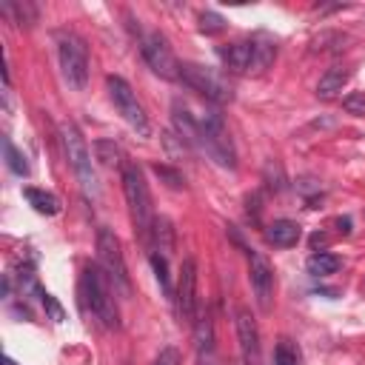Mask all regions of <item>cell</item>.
<instances>
[{"label": "cell", "mask_w": 365, "mask_h": 365, "mask_svg": "<svg viewBox=\"0 0 365 365\" xmlns=\"http://www.w3.org/2000/svg\"><path fill=\"white\" fill-rule=\"evenodd\" d=\"M123 194L128 202V214H131V225L134 234L148 240L154 231V208H151V194H148V182L140 171V165L134 163H123Z\"/></svg>", "instance_id": "cell-1"}, {"label": "cell", "mask_w": 365, "mask_h": 365, "mask_svg": "<svg viewBox=\"0 0 365 365\" xmlns=\"http://www.w3.org/2000/svg\"><path fill=\"white\" fill-rule=\"evenodd\" d=\"M200 123V148L222 168H237V151L231 143V134L222 123V114L217 108H208L197 117Z\"/></svg>", "instance_id": "cell-2"}, {"label": "cell", "mask_w": 365, "mask_h": 365, "mask_svg": "<svg viewBox=\"0 0 365 365\" xmlns=\"http://www.w3.org/2000/svg\"><path fill=\"white\" fill-rule=\"evenodd\" d=\"M83 294H86V302H88L91 314L100 319L103 328H117L120 325L111 279L106 277V271L100 265H86L83 268Z\"/></svg>", "instance_id": "cell-3"}, {"label": "cell", "mask_w": 365, "mask_h": 365, "mask_svg": "<svg viewBox=\"0 0 365 365\" xmlns=\"http://www.w3.org/2000/svg\"><path fill=\"white\" fill-rule=\"evenodd\" d=\"M60 137H63V148H66V157H68V165L83 188L86 197H97L100 194V182H97V174H94V163H91V151L83 140V134L77 131L74 123H63L60 125Z\"/></svg>", "instance_id": "cell-4"}, {"label": "cell", "mask_w": 365, "mask_h": 365, "mask_svg": "<svg viewBox=\"0 0 365 365\" xmlns=\"http://www.w3.org/2000/svg\"><path fill=\"white\" fill-rule=\"evenodd\" d=\"M182 86H188L191 91L202 94L205 100L222 106V103H231L234 97V88L231 83L211 66H202V63H180V77H177Z\"/></svg>", "instance_id": "cell-5"}, {"label": "cell", "mask_w": 365, "mask_h": 365, "mask_svg": "<svg viewBox=\"0 0 365 365\" xmlns=\"http://www.w3.org/2000/svg\"><path fill=\"white\" fill-rule=\"evenodd\" d=\"M57 57H60V71L68 88L83 91L88 80V48L74 31H57Z\"/></svg>", "instance_id": "cell-6"}, {"label": "cell", "mask_w": 365, "mask_h": 365, "mask_svg": "<svg viewBox=\"0 0 365 365\" xmlns=\"http://www.w3.org/2000/svg\"><path fill=\"white\" fill-rule=\"evenodd\" d=\"M97 259H100V268L106 271V277L111 279V285L120 288L123 294H128L131 291V279H128L123 245H120V237L111 228H100L97 231Z\"/></svg>", "instance_id": "cell-7"}, {"label": "cell", "mask_w": 365, "mask_h": 365, "mask_svg": "<svg viewBox=\"0 0 365 365\" xmlns=\"http://www.w3.org/2000/svg\"><path fill=\"white\" fill-rule=\"evenodd\" d=\"M106 86H108V94H111V103H114L117 114H120L140 137H148L151 125H148V117H145V111H143V106H140L134 88H131L123 77H114V74L106 80Z\"/></svg>", "instance_id": "cell-8"}, {"label": "cell", "mask_w": 365, "mask_h": 365, "mask_svg": "<svg viewBox=\"0 0 365 365\" xmlns=\"http://www.w3.org/2000/svg\"><path fill=\"white\" fill-rule=\"evenodd\" d=\"M140 46H143V57H145L148 68L157 77H163V80H177L180 77V63H177V57L168 46V40L160 31H148L140 40Z\"/></svg>", "instance_id": "cell-9"}, {"label": "cell", "mask_w": 365, "mask_h": 365, "mask_svg": "<svg viewBox=\"0 0 365 365\" xmlns=\"http://www.w3.org/2000/svg\"><path fill=\"white\" fill-rule=\"evenodd\" d=\"M174 305H177V317L182 322L194 325V319H197V262L191 257H185L182 265H180Z\"/></svg>", "instance_id": "cell-10"}, {"label": "cell", "mask_w": 365, "mask_h": 365, "mask_svg": "<svg viewBox=\"0 0 365 365\" xmlns=\"http://www.w3.org/2000/svg\"><path fill=\"white\" fill-rule=\"evenodd\" d=\"M248 279H251L257 305L262 311H271V299H274V268H271V262H268L265 254L248 251Z\"/></svg>", "instance_id": "cell-11"}, {"label": "cell", "mask_w": 365, "mask_h": 365, "mask_svg": "<svg viewBox=\"0 0 365 365\" xmlns=\"http://www.w3.org/2000/svg\"><path fill=\"white\" fill-rule=\"evenodd\" d=\"M237 339H240V351H242V362L245 365H259V328L257 319L248 308L237 311Z\"/></svg>", "instance_id": "cell-12"}, {"label": "cell", "mask_w": 365, "mask_h": 365, "mask_svg": "<svg viewBox=\"0 0 365 365\" xmlns=\"http://www.w3.org/2000/svg\"><path fill=\"white\" fill-rule=\"evenodd\" d=\"M220 57L225 63L228 71L234 74H245L254 68V40H237V43H228L225 48H220Z\"/></svg>", "instance_id": "cell-13"}, {"label": "cell", "mask_w": 365, "mask_h": 365, "mask_svg": "<svg viewBox=\"0 0 365 365\" xmlns=\"http://www.w3.org/2000/svg\"><path fill=\"white\" fill-rule=\"evenodd\" d=\"M302 237V228L294 222V220H274L268 228H265V240L277 248H291L297 245Z\"/></svg>", "instance_id": "cell-14"}, {"label": "cell", "mask_w": 365, "mask_h": 365, "mask_svg": "<svg viewBox=\"0 0 365 365\" xmlns=\"http://www.w3.org/2000/svg\"><path fill=\"white\" fill-rule=\"evenodd\" d=\"M171 117H174V128H177L180 140L185 145H200V123H197V117L185 106H180V103H174Z\"/></svg>", "instance_id": "cell-15"}, {"label": "cell", "mask_w": 365, "mask_h": 365, "mask_svg": "<svg viewBox=\"0 0 365 365\" xmlns=\"http://www.w3.org/2000/svg\"><path fill=\"white\" fill-rule=\"evenodd\" d=\"M348 77H351V71H348V68H339V66L328 68V71L319 77V83H317V94H319L322 100L336 97V94L342 91V86L348 83Z\"/></svg>", "instance_id": "cell-16"}, {"label": "cell", "mask_w": 365, "mask_h": 365, "mask_svg": "<svg viewBox=\"0 0 365 365\" xmlns=\"http://www.w3.org/2000/svg\"><path fill=\"white\" fill-rule=\"evenodd\" d=\"M26 194V200H29V205L37 211V214H46V217H54L57 211H60V202H57V197L54 194H48V191H43V188H26L23 191Z\"/></svg>", "instance_id": "cell-17"}, {"label": "cell", "mask_w": 365, "mask_h": 365, "mask_svg": "<svg viewBox=\"0 0 365 365\" xmlns=\"http://www.w3.org/2000/svg\"><path fill=\"white\" fill-rule=\"evenodd\" d=\"M151 237H154V251L157 254H163V257H168L171 251H174V228H171V220H165V217H157L154 220V231H151Z\"/></svg>", "instance_id": "cell-18"}, {"label": "cell", "mask_w": 365, "mask_h": 365, "mask_svg": "<svg viewBox=\"0 0 365 365\" xmlns=\"http://www.w3.org/2000/svg\"><path fill=\"white\" fill-rule=\"evenodd\" d=\"M194 345L197 351H214V319L208 311L194 319Z\"/></svg>", "instance_id": "cell-19"}, {"label": "cell", "mask_w": 365, "mask_h": 365, "mask_svg": "<svg viewBox=\"0 0 365 365\" xmlns=\"http://www.w3.org/2000/svg\"><path fill=\"white\" fill-rule=\"evenodd\" d=\"M277 57V46L268 37H254V68L251 71H265Z\"/></svg>", "instance_id": "cell-20"}, {"label": "cell", "mask_w": 365, "mask_h": 365, "mask_svg": "<svg viewBox=\"0 0 365 365\" xmlns=\"http://www.w3.org/2000/svg\"><path fill=\"white\" fill-rule=\"evenodd\" d=\"M336 271H339V257H336V254L319 251V254L308 257V274H314V277H328V274H336Z\"/></svg>", "instance_id": "cell-21"}, {"label": "cell", "mask_w": 365, "mask_h": 365, "mask_svg": "<svg viewBox=\"0 0 365 365\" xmlns=\"http://www.w3.org/2000/svg\"><path fill=\"white\" fill-rule=\"evenodd\" d=\"M94 160H100L103 165H120L123 154H120V148L111 140H97L94 143Z\"/></svg>", "instance_id": "cell-22"}, {"label": "cell", "mask_w": 365, "mask_h": 365, "mask_svg": "<svg viewBox=\"0 0 365 365\" xmlns=\"http://www.w3.org/2000/svg\"><path fill=\"white\" fill-rule=\"evenodd\" d=\"M271 365H299V351L291 339H279L274 348V359Z\"/></svg>", "instance_id": "cell-23"}, {"label": "cell", "mask_w": 365, "mask_h": 365, "mask_svg": "<svg viewBox=\"0 0 365 365\" xmlns=\"http://www.w3.org/2000/svg\"><path fill=\"white\" fill-rule=\"evenodd\" d=\"M3 151H6V163H9V168L14 171V174H20V177H26L29 174V163H26V157L14 148V143L6 137L3 140Z\"/></svg>", "instance_id": "cell-24"}, {"label": "cell", "mask_w": 365, "mask_h": 365, "mask_svg": "<svg viewBox=\"0 0 365 365\" xmlns=\"http://www.w3.org/2000/svg\"><path fill=\"white\" fill-rule=\"evenodd\" d=\"M168 257H163V254H151V268H154V274H157V282H160V288L168 294V297H174V288H171V279H168V262H165Z\"/></svg>", "instance_id": "cell-25"}, {"label": "cell", "mask_w": 365, "mask_h": 365, "mask_svg": "<svg viewBox=\"0 0 365 365\" xmlns=\"http://www.w3.org/2000/svg\"><path fill=\"white\" fill-rule=\"evenodd\" d=\"M6 11H14L17 14V23L23 26H31L34 20H37V11H34V6H29V3H11V6H3Z\"/></svg>", "instance_id": "cell-26"}, {"label": "cell", "mask_w": 365, "mask_h": 365, "mask_svg": "<svg viewBox=\"0 0 365 365\" xmlns=\"http://www.w3.org/2000/svg\"><path fill=\"white\" fill-rule=\"evenodd\" d=\"M200 29H202L205 34H217V31L225 29V20H222L220 14H214V11H202V14H200Z\"/></svg>", "instance_id": "cell-27"}, {"label": "cell", "mask_w": 365, "mask_h": 365, "mask_svg": "<svg viewBox=\"0 0 365 365\" xmlns=\"http://www.w3.org/2000/svg\"><path fill=\"white\" fill-rule=\"evenodd\" d=\"M40 302H43V308H46V314H48V319H54V322H63V319H66L63 305H60L48 291H43V294H40Z\"/></svg>", "instance_id": "cell-28"}, {"label": "cell", "mask_w": 365, "mask_h": 365, "mask_svg": "<svg viewBox=\"0 0 365 365\" xmlns=\"http://www.w3.org/2000/svg\"><path fill=\"white\" fill-rule=\"evenodd\" d=\"M154 365H182V356H180V351H177L174 345H168V348H163V351L157 354Z\"/></svg>", "instance_id": "cell-29"}, {"label": "cell", "mask_w": 365, "mask_h": 365, "mask_svg": "<svg viewBox=\"0 0 365 365\" xmlns=\"http://www.w3.org/2000/svg\"><path fill=\"white\" fill-rule=\"evenodd\" d=\"M342 106L351 111V114H365V91H356V94H348L342 100Z\"/></svg>", "instance_id": "cell-30"}, {"label": "cell", "mask_w": 365, "mask_h": 365, "mask_svg": "<svg viewBox=\"0 0 365 365\" xmlns=\"http://www.w3.org/2000/svg\"><path fill=\"white\" fill-rule=\"evenodd\" d=\"M154 171H157L160 177H165V180H168V185H174V188H180V185H182L180 174H174V171H168V168H163V165H154Z\"/></svg>", "instance_id": "cell-31"}, {"label": "cell", "mask_w": 365, "mask_h": 365, "mask_svg": "<svg viewBox=\"0 0 365 365\" xmlns=\"http://www.w3.org/2000/svg\"><path fill=\"white\" fill-rule=\"evenodd\" d=\"M197 365H217L214 351H197Z\"/></svg>", "instance_id": "cell-32"}]
</instances>
